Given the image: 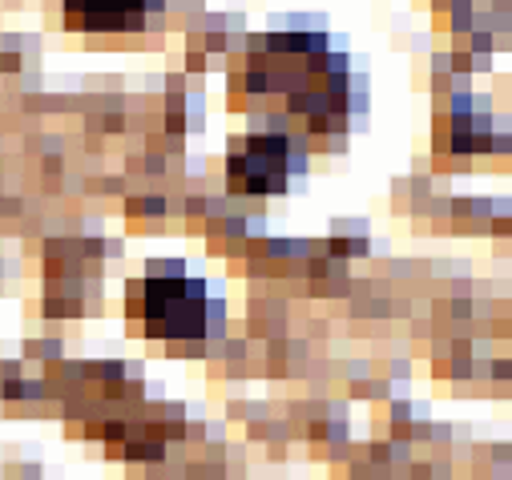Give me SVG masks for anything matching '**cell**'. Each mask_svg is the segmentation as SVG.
<instances>
[{"instance_id": "obj_3", "label": "cell", "mask_w": 512, "mask_h": 480, "mask_svg": "<svg viewBox=\"0 0 512 480\" xmlns=\"http://www.w3.org/2000/svg\"><path fill=\"white\" fill-rule=\"evenodd\" d=\"M69 25L89 33H134L146 25L154 0H65Z\"/></svg>"}, {"instance_id": "obj_2", "label": "cell", "mask_w": 512, "mask_h": 480, "mask_svg": "<svg viewBox=\"0 0 512 480\" xmlns=\"http://www.w3.org/2000/svg\"><path fill=\"white\" fill-rule=\"evenodd\" d=\"M295 170H303V154H295L287 134H254L230 154V186L246 194H283Z\"/></svg>"}, {"instance_id": "obj_1", "label": "cell", "mask_w": 512, "mask_h": 480, "mask_svg": "<svg viewBox=\"0 0 512 480\" xmlns=\"http://www.w3.org/2000/svg\"><path fill=\"white\" fill-rule=\"evenodd\" d=\"M250 93H283L287 109L315 130H343L355 109V81L343 53L323 33H271L259 37L246 61Z\"/></svg>"}]
</instances>
